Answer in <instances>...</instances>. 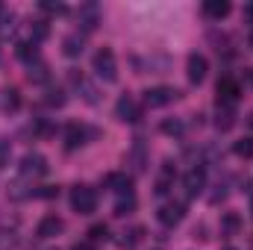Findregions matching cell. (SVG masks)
Wrapping results in <instances>:
<instances>
[{
	"label": "cell",
	"instance_id": "cell-1",
	"mask_svg": "<svg viewBox=\"0 0 253 250\" xmlns=\"http://www.w3.org/2000/svg\"><path fill=\"white\" fill-rule=\"evenodd\" d=\"M71 209L80 212V215H91V212L97 209V194H94V188H88V186L71 188Z\"/></svg>",
	"mask_w": 253,
	"mask_h": 250
},
{
	"label": "cell",
	"instance_id": "cell-2",
	"mask_svg": "<svg viewBox=\"0 0 253 250\" xmlns=\"http://www.w3.org/2000/svg\"><path fill=\"white\" fill-rule=\"evenodd\" d=\"M94 71H97V77H103L106 83H115V80H118V62H115V53H112L109 47H103V50L94 53Z\"/></svg>",
	"mask_w": 253,
	"mask_h": 250
},
{
	"label": "cell",
	"instance_id": "cell-3",
	"mask_svg": "<svg viewBox=\"0 0 253 250\" xmlns=\"http://www.w3.org/2000/svg\"><path fill=\"white\" fill-rule=\"evenodd\" d=\"M177 97H180V91H177V88H171V85H156V88H147V91H144V106L159 109V106L174 103Z\"/></svg>",
	"mask_w": 253,
	"mask_h": 250
},
{
	"label": "cell",
	"instance_id": "cell-4",
	"mask_svg": "<svg viewBox=\"0 0 253 250\" xmlns=\"http://www.w3.org/2000/svg\"><path fill=\"white\" fill-rule=\"evenodd\" d=\"M68 83L80 91V97H83L85 103H97V100H100V97H97L94 83H88V80H85V74H80L77 68H71V71H68Z\"/></svg>",
	"mask_w": 253,
	"mask_h": 250
},
{
	"label": "cell",
	"instance_id": "cell-5",
	"mask_svg": "<svg viewBox=\"0 0 253 250\" xmlns=\"http://www.w3.org/2000/svg\"><path fill=\"white\" fill-rule=\"evenodd\" d=\"M47 174V159L44 156H39V153H27L24 159H21V177H27V180H39V177H44Z\"/></svg>",
	"mask_w": 253,
	"mask_h": 250
},
{
	"label": "cell",
	"instance_id": "cell-6",
	"mask_svg": "<svg viewBox=\"0 0 253 250\" xmlns=\"http://www.w3.org/2000/svg\"><path fill=\"white\" fill-rule=\"evenodd\" d=\"M77 24H80L83 33L97 30V24H100V6L97 3H83L80 12H77Z\"/></svg>",
	"mask_w": 253,
	"mask_h": 250
},
{
	"label": "cell",
	"instance_id": "cell-7",
	"mask_svg": "<svg viewBox=\"0 0 253 250\" xmlns=\"http://www.w3.org/2000/svg\"><path fill=\"white\" fill-rule=\"evenodd\" d=\"M239 100V83L233 77H221L218 80V106H236Z\"/></svg>",
	"mask_w": 253,
	"mask_h": 250
},
{
	"label": "cell",
	"instance_id": "cell-8",
	"mask_svg": "<svg viewBox=\"0 0 253 250\" xmlns=\"http://www.w3.org/2000/svg\"><path fill=\"white\" fill-rule=\"evenodd\" d=\"M206 71H209V59H206L203 53H191L189 62H186V74H189V80L194 85L206 80Z\"/></svg>",
	"mask_w": 253,
	"mask_h": 250
},
{
	"label": "cell",
	"instance_id": "cell-9",
	"mask_svg": "<svg viewBox=\"0 0 253 250\" xmlns=\"http://www.w3.org/2000/svg\"><path fill=\"white\" fill-rule=\"evenodd\" d=\"M115 112H118V118H121V121H129V124H135V121L141 118V106H138V103H135L129 94H124V97L118 100Z\"/></svg>",
	"mask_w": 253,
	"mask_h": 250
},
{
	"label": "cell",
	"instance_id": "cell-10",
	"mask_svg": "<svg viewBox=\"0 0 253 250\" xmlns=\"http://www.w3.org/2000/svg\"><path fill=\"white\" fill-rule=\"evenodd\" d=\"M59 233H62V218H56V215H44L36 227V239H53Z\"/></svg>",
	"mask_w": 253,
	"mask_h": 250
},
{
	"label": "cell",
	"instance_id": "cell-11",
	"mask_svg": "<svg viewBox=\"0 0 253 250\" xmlns=\"http://www.w3.org/2000/svg\"><path fill=\"white\" fill-rule=\"evenodd\" d=\"M183 212H186L183 203H165V206L159 209V221H162L165 227H177V224L183 221Z\"/></svg>",
	"mask_w": 253,
	"mask_h": 250
},
{
	"label": "cell",
	"instance_id": "cell-12",
	"mask_svg": "<svg viewBox=\"0 0 253 250\" xmlns=\"http://www.w3.org/2000/svg\"><path fill=\"white\" fill-rule=\"evenodd\" d=\"M183 186H186V194L189 197H197L203 186H206V174H203V168H191L189 174H186V180H183Z\"/></svg>",
	"mask_w": 253,
	"mask_h": 250
},
{
	"label": "cell",
	"instance_id": "cell-13",
	"mask_svg": "<svg viewBox=\"0 0 253 250\" xmlns=\"http://www.w3.org/2000/svg\"><path fill=\"white\" fill-rule=\"evenodd\" d=\"M203 15L212 18V21H221V18L230 15V3L227 0H206L203 3Z\"/></svg>",
	"mask_w": 253,
	"mask_h": 250
},
{
	"label": "cell",
	"instance_id": "cell-14",
	"mask_svg": "<svg viewBox=\"0 0 253 250\" xmlns=\"http://www.w3.org/2000/svg\"><path fill=\"white\" fill-rule=\"evenodd\" d=\"M83 141H85V129H83V126L71 124L65 129V147H68V150H77Z\"/></svg>",
	"mask_w": 253,
	"mask_h": 250
},
{
	"label": "cell",
	"instance_id": "cell-15",
	"mask_svg": "<svg viewBox=\"0 0 253 250\" xmlns=\"http://www.w3.org/2000/svg\"><path fill=\"white\" fill-rule=\"evenodd\" d=\"M233 124H236V109H233V106H218L215 126H218V129H230Z\"/></svg>",
	"mask_w": 253,
	"mask_h": 250
},
{
	"label": "cell",
	"instance_id": "cell-16",
	"mask_svg": "<svg viewBox=\"0 0 253 250\" xmlns=\"http://www.w3.org/2000/svg\"><path fill=\"white\" fill-rule=\"evenodd\" d=\"M106 183L115 188L118 194H132V180H129L126 174H109V177H106Z\"/></svg>",
	"mask_w": 253,
	"mask_h": 250
},
{
	"label": "cell",
	"instance_id": "cell-17",
	"mask_svg": "<svg viewBox=\"0 0 253 250\" xmlns=\"http://www.w3.org/2000/svg\"><path fill=\"white\" fill-rule=\"evenodd\" d=\"M62 53L71 56V59L80 56V53H83V39H80V36H68V39L62 42Z\"/></svg>",
	"mask_w": 253,
	"mask_h": 250
},
{
	"label": "cell",
	"instance_id": "cell-18",
	"mask_svg": "<svg viewBox=\"0 0 253 250\" xmlns=\"http://www.w3.org/2000/svg\"><path fill=\"white\" fill-rule=\"evenodd\" d=\"M15 53H18V59H24V62H30V65L36 62V56H39V50H36V42H21Z\"/></svg>",
	"mask_w": 253,
	"mask_h": 250
},
{
	"label": "cell",
	"instance_id": "cell-19",
	"mask_svg": "<svg viewBox=\"0 0 253 250\" xmlns=\"http://www.w3.org/2000/svg\"><path fill=\"white\" fill-rule=\"evenodd\" d=\"M18 106H21L18 91H15V88H6V91H3V100H0V109H3V112H9V109H18Z\"/></svg>",
	"mask_w": 253,
	"mask_h": 250
},
{
	"label": "cell",
	"instance_id": "cell-20",
	"mask_svg": "<svg viewBox=\"0 0 253 250\" xmlns=\"http://www.w3.org/2000/svg\"><path fill=\"white\" fill-rule=\"evenodd\" d=\"M132 209H135V197H132V194H121V200L115 203V215L124 218V215H129Z\"/></svg>",
	"mask_w": 253,
	"mask_h": 250
},
{
	"label": "cell",
	"instance_id": "cell-21",
	"mask_svg": "<svg viewBox=\"0 0 253 250\" xmlns=\"http://www.w3.org/2000/svg\"><path fill=\"white\" fill-rule=\"evenodd\" d=\"M15 33V15L12 12H0V39Z\"/></svg>",
	"mask_w": 253,
	"mask_h": 250
},
{
	"label": "cell",
	"instance_id": "cell-22",
	"mask_svg": "<svg viewBox=\"0 0 253 250\" xmlns=\"http://www.w3.org/2000/svg\"><path fill=\"white\" fill-rule=\"evenodd\" d=\"M221 227H224V233H239V230H242V218H239L236 212H227L224 221H221Z\"/></svg>",
	"mask_w": 253,
	"mask_h": 250
},
{
	"label": "cell",
	"instance_id": "cell-23",
	"mask_svg": "<svg viewBox=\"0 0 253 250\" xmlns=\"http://www.w3.org/2000/svg\"><path fill=\"white\" fill-rule=\"evenodd\" d=\"M44 94H47V97H44V103H47V106H56V109H59V106L65 103V91H62V88H53V85H50Z\"/></svg>",
	"mask_w": 253,
	"mask_h": 250
},
{
	"label": "cell",
	"instance_id": "cell-24",
	"mask_svg": "<svg viewBox=\"0 0 253 250\" xmlns=\"http://www.w3.org/2000/svg\"><path fill=\"white\" fill-rule=\"evenodd\" d=\"M106 239H109V227H106V224L88 227V242H106Z\"/></svg>",
	"mask_w": 253,
	"mask_h": 250
},
{
	"label": "cell",
	"instance_id": "cell-25",
	"mask_svg": "<svg viewBox=\"0 0 253 250\" xmlns=\"http://www.w3.org/2000/svg\"><path fill=\"white\" fill-rule=\"evenodd\" d=\"M50 36V24L47 21H36L33 24V42H44Z\"/></svg>",
	"mask_w": 253,
	"mask_h": 250
},
{
	"label": "cell",
	"instance_id": "cell-26",
	"mask_svg": "<svg viewBox=\"0 0 253 250\" xmlns=\"http://www.w3.org/2000/svg\"><path fill=\"white\" fill-rule=\"evenodd\" d=\"M233 150H236V156H245V159H251V156H253V138H239Z\"/></svg>",
	"mask_w": 253,
	"mask_h": 250
},
{
	"label": "cell",
	"instance_id": "cell-27",
	"mask_svg": "<svg viewBox=\"0 0 253 250\" xmlns=\"http://www.w3.org/2000/svg\"><path fill=\"white\" fill-rule=\"evenodd\" d=\"M30 80L44 83V80H47V65H44V62H33V65H30Z\"/></svg>",
	"mask_w": 253,
	"mask_h": 250
},
{
	"label": "cell",
	"instance_id": "cell-28",
	"mask_svg": "<svg viewBox=\"0 0 253 250\" xmlns=\"http://www.w3.org/2000/svg\"><path fill=\"white\" fill-rule=\"evenodd\" d=\"M15 245H18L15 233L12 230H0V250H15Z\"/></svg>",
	"mask_w": 253,
	"mask_h": 250
},
{
	"label": "cell",
	"instance_id": "cell-29",
	"mask_svg": "<svg viewBox=\"0 0 253 250\" xmlns=\"http://www.w3.org/2000/svg\"><path fill=\"white\" fill-rule=\"evenodd\" d=\"M129 162H132V171H144V150H141V144H135Z\"/></svg>",
	"mask_w": 253,
	"mask_h": 250
},
{
	"label": "cell",
	"instance_id": "cell-30",
	"mask_svg": "<svg viewBox=\"0 0 253 250\" xmlns=\"http://www.w3.org/2000/svg\"><path fill=\"white\" fill-rule=\"evenodd\" d=\"M162 132H168V135H180V132H183V124H180V121H165V124H162Z\"/></svg>",
	"mask_w": 253,
	"mask_h": 250
},
{
	"label": "cell",
	"instance_id": "cell-31",
	"mask_svg": "<svg viewBox=\"0 0 253 250\" xmlns=\"http://www.w3.org/2000/svg\"><path fill=\"white\" fill-rule=\"evenodd\" d=\"M9 153H12L9 141H0V168H3V165H9Z\"/></svg>",
	"mask_w": 253,
	"mask_h": 250
},
{
	"label": "cell",
	"instance_id": "cell-32",
	"mask_svg": "<svg viewBox=\"0 0 253 250\" xmlns=\"http://www.w3.org/2000/svg\"><path fill=\"white\" fill-rule=\"evenodd\" d=\"M42 9H44V12H50V15H62V12H65L62 3H42Z\"/></svg>",
	"mask_w": 253,
	"mask_h": 250
},
{
	"label": "cell",
	"instance_id": "cell-33",
	"mask_svg": "<svg viewBox=\"0 0 253 250\" xmlns=\"http://www.w3.org/2000/svg\"><path fill=\"white\" fill-rule=\"evenodd\" d=\"M242 15H245L248 24H253V3H245V12H242Z\"/></svg>",
	"mask_w": 253,
	"mask_h": 250
},
{
	"label": "cell",
	"instance_id": "cell-34",
	"mask_svg": "<svg viewBox=\"0 0 253 250\" xmlns=\"http://www.w3.org/2000/svg\"><path fill=\"white\" fill-rule=\"evenodd\" d=\"M74 250H94V245H91V242H77Z\"/></svg>",
	"mask_w": 253,
	"mask_h": 250
},
{
	"label": "cell",
	"instance_id": "cell-35",
	"mask_svg": "<svg viewBox=\"0 0 253 250\" xmlns=\"http://www.w3.org/2000/svg\"><path fill=\"white\" fill-rule=\"evenodd\" d=\"M251 47H253V30H251Z\"/></svg>",
	"mask_w": 253,
	"mask_h": 250
},
{
	"label": "cell",
	"instance_id": "cell-36",
	"mask_svg": "<svg viewBox=\"0 0 253 250\" xmlns=\"http://www.w3.org/2000/svg\"><path fill=\"white\" fill-rule=\"evenodd\" d=\"M248 124H251V126H253V115H251V121H248Z\"/></svg>",
	"mask_w": 253,
	"mask_h": 250
},
{
	"label": "cell",
	"instance_id": "cell-37",
	"mask_svg": "<svg viewBox=\"0 0 253 250\" xmlns=\"http://www.w3.org/2000/svg\"><path fill=\"white\" fill-rule=\"evenodd\" d=\"M251 85H253V71H251Z\"/></svg>",
	"mask_w": 253,
	"mask_h": 250
},
{
	"label": "cell",
	"instance_id": "cell-38",
	"mask_svg": "<svg viewBox=\"0 0 253 250\" xmlns=\"http://www.w3.org/2000/svg\"><path fill=\"white\" fill-rule=\"evenodd\" d=\"M251 215H253V200H251Z\"/></svg>",
	"mask_w": 253,
	"mask_h": 250
}]
</instances>
